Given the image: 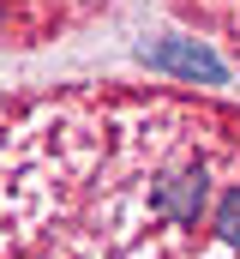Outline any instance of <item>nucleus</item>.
Listing matches in <instances>:
<instances>
[{
	"label": "nucleus",
	"instance_id": "obj_1",
	"mask_svg": "<svg viewBox=\"0 0 240 259\" xmlns=\"http://www.w3.org/2000/svg\"><path fill=\"white\" fill-rule=\"evenodd\" d=\"M138 61L156 66V72H174V78H204V84H222V61L198 42V36H156V42H138Z\"/></svg>",
	"mask_w": 240,
	"mask_h": 259
},
{
	"label": "nucleus",
	"instance_id": "obj_2",
	"mask_svg": "<svg viewBox=\"0 0 240 259\" xmlns=\"http://www.w3.org/2000/svg\"><path fill=\"white\" fill-rule=\"evenodd\" d=\"M210 229H216V247H228V253H240V181L222 193V205H216V217H210Z\"/></svg>",
	"mask_w": 240,
	"mask_h": 259
}]
</instances>
